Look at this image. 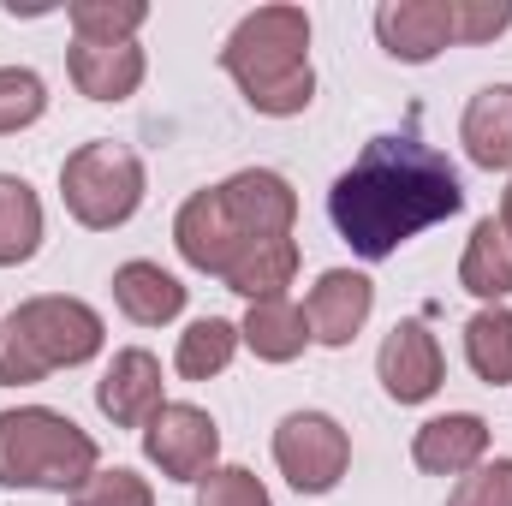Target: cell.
Instances as JSON below:
<instances>
[{"mask_svg": "<svg viewBox=\"0 0 512 506\" xmlns=\"http://www.w3.org/2000/svg\"><path fill=\"white\" fill-rule=\"evenodd\" d=\"M465 209V185L453 161L417 137H370L364 155L334 179L328 191V221L334 233L364 256L382 262L423 227L447 221Z\"/></svg>", "mask_w": 512, "mask_h": 506, "instance_id": "6da1fadb", "label": "cell"}, {"mask_svg": "<svg viewBox=\"0 0 512 506\" xmlns=\"http://www.w3.org/2000/svg\"><path fill=\"white\" fill-rule=\"evenodd\" d=\"M221 72L245 90L256 114L292 120L316 102L310 66V12L304 6H256L221 42Z\"/></svg>", "mask_w": 512, "mask_h": 506, "instance_id": "7a4b0ae2", "label": "cell"}, {"mask_svg": "<svg viewBox=\"0 0 512 506\" xmlns=\"http://www.w3.org/2000/svg\"><path fill=\"white\" fill-rule=\"evenodd\" d=\"M96 471H102L96 435L78 429L66 411H48V405L0 411V489L78 495Z\"/></svg>", "mask_w": 512, "mask_h": 506, "instance_id": "3957f363", "label": "cell"}, {"mask_svg": "<svg viewBox=\"0 0 512 506\" xmlns=\"http://www.w3.org/2000/svg\"><path fill=\"white\" fill-rule=\"evenodd\" d=\"M108 328L84 298L42 292L0 322V387H30L48 370H78L102 352Z\"/></svg>", "mask_w": 512, "mask_h": 506, "instance_id": "277c9868", "label": "cell"}, {"mask_svg": "<svg viewBox=\"0 0 512 506\" xmlns=\"http://www.w3.org/2000/svg\"><path fill=\"white\" fill-rule=\"evenodd\" d=\"M60 197H66V215L90 233H114L126 227L131 215L143 209V161L131 155L126 143H78L66 161H60Z\"/></svg>", "mask_w": 512, "mask_h": 506, "instance_id": "5b68a950", "label": "cell"}, {"mask_svg": "<svg viewBox=\"0 0 512 506\" xmlns=\"http://www.w3.org/2000/svg\"><path fill=\"white\" fill-rule=\"evenodd\" d=\"M274 465L298 495H328L352 471V435L328 411H286L274 429Z\"/></svg>", "mask_w": 512, "mask_h": 506, "instance_id": "8992f818", "label": "cell"}, {"mask_svg": "<svg viewBox=\"0 0 512 506\" xmlns=\"http://www.w3.org/2000/svg\"><path fill=\"white\" fill-rule=\"evenodd\" d=\"M143 453H149V465H155L167 483H203V477L215 471V453H221V423H215L203 405L167 399V405L143 423Z\"/></svg>", "mask_w": 512, "mask_h": 506, "instance_id": "52a82bcc", "label": "cell"}, {"mask_svg": "<svg viewBox=\"0 0 512 506\" xmlns=\"http://www.w3.org/2000/svg\"><path fill=\"white\" fill-rule=\"evenodd\" d=\"M215 203L239 239V251L256 239H292V221H298V191L274 173V167H245L233 179L215 185Z\"/></svg>", "mask_w": 512, "mask_h": 506, "instance_id": "ba28073f", "label": "cell"}, {"mask_svg": "<svg viewBox=\"0 0 512 506\" xmlns=\"http://www.w3.org/2000/svg\"><path fill=\"white\" fill-rule=\"evenodd\" d=\"M370 310H376V280H370V274H358V268H328V274L310 286V298H304L310 340H316V346H328V352L352 346V340L364 334Z\"/></svg>", "mask_w": 512, "mask_h": 506, "instance_id": "9c48e42d", "label": "cell"}, {"mask_svg": "<svg viewBox=\"0 0 512 506\" xmlns=\"http://www.w3.org/2000/svg\"><path fill=\"white\" fill-rule=\"evenodd\" d=\"M376 376H382L393 405H423V399H435L441 381H447L441 340H435L423 322H399L382 340V352H376Z\"/></svg>", "mask_w": 512, "mask_h": 506, "instance_id": "30bf717a", "label": "cell"}, {"mask_svg": "<svg viewBox=\"0 0 512 506\" xmlns=\"http://www.w3.org/2000/svg\"><path fill=\"white\" fill-rule=\"evenodd\" d=\"M96 405L114 429H143L167 399H161V358L143 352V346H126L114 352V364L96 381Z\"/></svg>", "mask_w": 512, "mask_h": 506, "instance_id": "8fae6325", "label": "cell"}, {"mask_svg": "<svg viewBox=\"0 0 512 506\" xmlns=\"http://www.w3.org/2000/svg\"><path fill=\"white\" fill-rule=\"evenodd\" d=\"M376 36L393 60L429 66L453 42V0H387L376 6Z\"/></svg>", "mask_w": 512, "mask_h": 506, "instance_id": "7c38bea8", "label": "cell"}, {"mask_svg": "<svg viewBox=\"0 0 512 506\" xmlns=\"http://www.w3.org/2000/svg\"><path fill=\"white\" fill-rule=\"evenodd\" d=\"M411 459L417 471L429 477H465L489 459V423L477 411H447V417H429L417 435H411Z\"/></svg>", "mask_w": 512, "mask_h": 506, "instance_id": "4fadbf2b", "label": "cell"}, {"mask_svg": "<svg viewBox=\"0 0 512 506\" xmlns=\"http://www.w3.org/2000/svg\"><path fill=\"white\" fill-rule=\"evenodd\" d=\"M66 72H72L78 96H90V102H126L143 84V48L137 42H72Z\"/></svg>", "mask_w": 512, "mask_h": 506, "instance_id": "5bb4252c", "label": "cell"}, {"mask_svg": "<svg viewBox=\"0 0 512 506\" xmlns=\"http://www.w3.org/2000/svg\"><path fill=\"white\" fill-rule=\"evenodd\" d=\"M173 245H179V256H185L197 274H227V262L239 256V239H233V227H227V215H221V203H215V185L179 203V215H173Z\"/></svg>", "mask_w": 512, "mask_h": 506, "instance_id": "9a60e30c", "label": "cell"}, {"mask_svg": "<svg viewBox=\"0 0 512 506\" xmlns=\"http://www.w3.org/2000/svg\"><path fill=\"white\" fill-rule=\"evenodd\" d=\"M459 143L483 173H507L512 167V84H483L465 102L459 120Z\"/></svg>", "mask_w": 512, "mask_h": 506, "instance_id": "2e32d148", "label": "cell"}, {"mask_svg": "<svg viewBox=\"0 0 512 506\" xmlns=\"http://www.w3.org/2000/svg\"><path fill=\"white\" fill-rule=\"evenodd\" d=\"M114 304L137 328H161L185 310V286L161 268V262H120L114 268Z\"/></svg>", "mask_w": 512, "mask_h": 506, "instance_id": "e0dca14e", "label": "cell"}, {"mask_svg": "<svg viewBox=\"0 0 512 506\" xmlns=\"http://www.w3.org/2000/svg\"><path fill=\"white\" fill-rule=\"evenodd\" d=\"M459 286H465L471 298H483V304L512 298V239H507V227H501L495 215L471 227L465 256H459Z\"/></svg>", "mask_w": 512, "mask_h": 506, "instance_id": "ac0fdd59", "label": "cell"}, {"mask_svg": "<svg viewBox=\"0 0 512 506\" xmlns=\"http://www.w3.org/2000/svg\"><path fill=\"white\" fill-rule=\"evenodd\" d=\"M292 274H298V239H256L227 262L221 280H227V292L262 304V298H286Z\"/></svg>", "mask_w": 512, "mask_h": 506, "instance_id": "d6986e66", "label": "cell"}, {"mask_svg": "<svg viewBox=\"0 0 512 506\" xmlns=\"http://www.w3.org/2000/svg\"><path fill=\"white\" fill-rule=\"evenodd\" d=\"M239 340L251 346L262 364H292V358H304V346H310V322H304V310H298L292 298H262V304L245 310Z\"/></svg>", "mask_w": 512, "mask_h": 506, "instance_id": "ffe728a7", "label": "cell"}, {"mask_svg": "<svg viewBox=\"0 0 512 506\" xmlns=\"http://www.w3.org/2000/svg\"><path fill=\"white\" fill-rule=\"evenodd\" d=\"M36 251H42V197L18 173H0V268H18Z\"/></svg>", "mask_w": 512, "mask_h": 506, "instance_id": "44dd1931", "label": "cell"}, {"mask_svg": "<svg viewBox=\"0 0 512 506\" xmlns=\"http://www.w3.org/2000/svg\"><path fill=\"white\" fill-rule=\"evenodd\" d=\"M465 364L489 387H512V310L507 304H483L465 322Z\"/></svg>", "mask_w": 512, "mask_h": 506, "instance_id": "7402d4cb", "label": "cell"}, {"mask_svg": "<svg viewBox=\"0 0 512 506\" xmlns=\"http://www.w3.org/2000/svg\"><path fill=\"white\" fill-rule=\"evenodd\" d=\"M239 322H227V316H203V322H191L185 334H179V352H173V370L185 381H209L221 376L233 358H239Z\"/></svg>", "mask_w": 512, "mask_h": 506, "instance_id": "603a6c76", "label": "cell"}, {"mask_svg": "<svg viewBox=\"0 0 512 506\" xmlns=\"http://www.w3.org/2000/svg\"><path fill=\"white\" fill-rule=\"evenodd\" d=\"M66 18H72L78 42H131L143 30L149 6L143 0H72Z\"/></svg>", "mask_w": 512, "mask_h": 506, "instance_id": "cb8c5ba5", "label": "cell"}, {"mask_svg": "<svg viewBox=\"0 0 512 506\" xmlns=\"http://www.w3.org/2000/svg\"><path fill=\"white\" fill-rule=\"evenodd\" d=\"M48 114V84L30 66H0V137L36 126Z\"/></svg>", "mask_w": 512, "mask_h": 506, "instance_id": "d4e9b609", "label": "cell"}, {"mask_svg": "<svg viewBox=\"0 0 512 506\" xmlns=\"http://www.w3.org/2000/svg\"><path fill=\"white\" fill-rule=\"evenodd\" d=\"M197 506H274L262 477L245 465H215L203 483H197Z\"/></svg>", "mask_w": 512, "mask_h": 506, "instance_id": "484cf974", "label": "cell"}, {"mask_svg": "<svg viewBox=\"0 0 512 506\" xmlns=\"http://www.w3.org/2000/svg\"><path fill=\"white\" fill-rule=\"evenodd\" d=\"M72 506H155V489H149V477H137L126 465H114V471H96Z\"/></svg>", "mask_w": 512, "mask_h": 506, "instance_id": "4316f807", "label": "cell"}, {"mask_svg": "<svg viewBox=\"0 0 512 506\" xmlns=\"http://www.w3.org/2000/svg\"><path fill=\"white\" fill-rule=\"evenodd\" d=\"M447 506H512V459H483L453 483Z\"/></svg>", "mask_w": 512, "mask_h": 506, "instance_id": "83f0119b", "label": "cell"}, {"mask_svg": "<svg viewBox=\"0 0 512 506\" xmlns=\"http://www.w3.org/2000/svg\"><path fill=\"white\" fill-rule=\"evenodd\" d=\"M512 24V0H453V42H495Z\"/></svg>", "mask_w": 512, "mask_h": 506, "instance_id": "f1b7e54d", "label": "cell"}, {"mask_svg": "<svg viewBox=\"0 0 512 506\" xmlns=\"http://www.w3.org/2000/svg\"><path fill=\"white\" fill-rule=\"evenodd\" d=\"M501 227H507V239H512V179H507V191H501Z\"/></svg>", "mask_w": 512, "mask_h": 506, "instance_id": "f546056e", "label": "cell"}]
</instances>
